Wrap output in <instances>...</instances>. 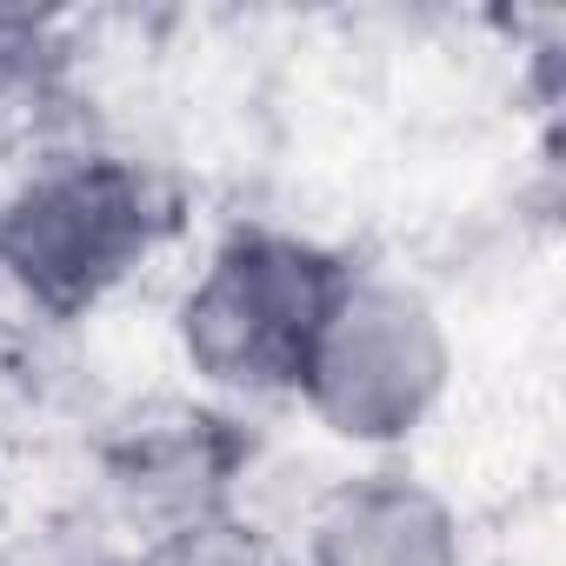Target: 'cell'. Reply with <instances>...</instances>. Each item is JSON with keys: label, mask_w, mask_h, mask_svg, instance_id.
I'll use <instances>...</instances> for the list:
<instances>
[{"label": "cell", "mask_w": 566, "mask_h": 566, "mask_svg": "<svg viewBox=\"0 0 566 566\" xmlns=\"http://www.w3.org/2000/svg\"><path fill=\"white\" fill-rule=\"evenodd\" d=\"M174 227L180 200L147 160L67 147L34 160L0 200V273L28 307L74 321L127 287Z\"/></svg>", "instance_id": "obj_1"}, {"label": "cell", "mask_w": 566, "mask_h": 566, "mask_svg": "<svg viewBox=\"0 0 566 566\" xmlns=\"http://www.w3.org/2000/svg\"><path fill=\"white\" fill-rule=\"evenodd\" d=\"M354 266L287 227H233L180 294V354L227 394H294Z\"/></svg>", "instance_id": "obj_2"}, {"label": "cell", "mask_w": 566, "mask_h": 566, "mask_svg": "<svg viewBox=\"0 0 566 566\" xmlns=\"http://www.w3.org/2000/svg\"><path fill=\"white\" fill-rule=\"evenodd\" d=\"M447 374H453V347L427 294L354 266L294 394L327 433L354 447H394L427 427V413L447 394Z\"/></svg>", "instance_id": "obj_3"}, {"label": "cell", "mask_w": 566, "mask_h": 566, "mask_svg": "<svg viewBox=\"0 0 566 566\" xmlns=\"http://www.w3.org/2000/svg\"><path fill=\"white\" fill-rule=\"evenodd\" d=\"M301 566H467V546L453 506L427 480L360 473L314 506Z\"/></svg>", "instance_id": "obj_4"}, {"label": "cell", "mask_w": 566, "mask_h": 566, "mask_svg": "<svg viewBox=\"0 0 566 566\" xmlns=\"http://www.w3.org/2000/svg\"><path fill=\"white\" fill-rule=\"evenodd\" d=\"M240 460H247V447H240L233 420L200 413V407H174V413L134 420L114 440L107 473H114L120 500L147 520V533H160V526L220 513Z\"/></svg>", "instance_id": "obj_5"}, {"label": "cell", "mask_w": 566, "mask_h": 566, "mask_svg": "<svg viewBox=\"0 0 566 566\" xmlns=\"http://www.w3.org/2000/svg\"><path fill=\"white\" fill-rule=\"evenodd\" d=\"M134 566H301V559L273 533H260L253 520H240L233 506H220V513H200V520L147 533Z\"/></svg>", "instance_id": "obj_6"}, {"label": "cell", "mask_w": 566, "mask_h": 566, "mask_svg": "<svg viewBox=\"0 0 566 566\" xmlns=\"http://www.w3.org/2000/svg\"><path fill=\"white\" fill-rule=\"evenodd\" d=\"M67 74V41L54 14L0 8V114H34Z\"/></svg>", "instance_id": "obj_7"}]
</instances>
